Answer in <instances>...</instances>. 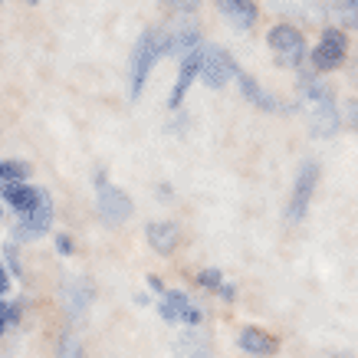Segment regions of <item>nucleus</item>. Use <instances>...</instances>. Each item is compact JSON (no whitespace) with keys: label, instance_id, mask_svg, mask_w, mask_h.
Instances as JSON below:
<instances>
[{"label":"nucleus","instance_id":"f257e3e1","mask_svg":"<svg viewBox=\"0 0 358 358\" xmlns=\"http://www.w3.org/2000/svg\"><path fill=\"white\" fill-rule=\"evenodd\" d=\"M299 89H303V106L309 112L313 131L319 138H332L338 131V109H336V99H332V89L315 76H303Z\"/></svg>","mask_w":358,"mask_h":358},{"label":"nucleus","instance_id":"f03ea898","mask_svg":"<svg viewBox=\"0 0 358 358\" xmlns=\"http://www.w3.org/2000/svg\"><path fill=\"white\" fill-rule=\"evenodd\" d=\"M162 53H164V36H162V30H145L138 40H135L131 63H129V92H131V99L141 96L145 79H148L155 59H158Z\"/></svg>","mask_w":358,"mask_h":358},{"label":"nucleus","instance_id":"7ed1b4c3","mask_svg":"<svg viewBox=\"0 0 358 358\" xmlns=\"http://www.w3.org/2000/svg\"><path fill=\"white\" fill-rule=\"evenodd\" d=\"M266 43H270L273 56L280 66H299L306 56V40L303 33L289 27V23H276L270 33H266Z\"/></svg>","mask_w":358,"mask_h":358},{"label":"nucleus","instance_id":"20e7f679","mask_svg":"<svg viewBox=\"0 0 358 358\" xmlns=\"http://www.w3.org/2000/svg\"><path fill=\"white\" fill-rule=\"evenodd\" d=\"M197 76L207 83V89H224L230 79L237 76V63L220 46H201V69H197Z\"/></svg>","mask_w":358,"mask_h":358},{"label":"nucleus","instance_id":"39448f33","mask_svg":"<svg viewBox=\"0 0 358 358\" xmlns=\"http://www.w3.org/2000/svg\"><path fill=\"white\" fill-rule=\"evenodd\" d=\"M50 220H53V201H50V191L36 187V201H33L27 210L20 214V227H17V237L23 240H36L50 230Z\"/></svg>","mask_w":358,"mask_h":358},{"label":"nucleus","instance_id":"423d86ee","mask_svg":"<svg viewBox=\"0 0 358 358\" xmlns=\"http://www.w3.org/2000/svg\"><path fill=\"white\" fill-rule=\"evenodd\" d=\"M315 185H319V164L315 162H306L303 171L296 174V187H293V197H289V204H286V217L299 224L306 217V210H309V201L315 194Z\"/></svg>","mask_w":358,"mask_h":358},{"label":"nucleus","instance_id":"0eeeda50","mask_svg":"<svg viewBox=\"0 0 358 358\" xmlns=\"http://www.w3.org/2000/svg\"><path fill=\"white\" fill-rule=\"evenodd\" d=\"M99 214H102V220L112 224V227H119L122 220H129V214H131L129 194H125L122 187L102 181V178H99Z\"/></svg>","mask_w":358,"mask_h":358},{"label":"nucleus","instance_id":"6e6552de","mask_svg":"<svg viewBox=\"0 0 358 358\" xmlns=\"http://www.w3.org/2000/svg\"><path fill=\"white\" fill-rule=\"evenodd\" d=\"M342 59H345V33L332 27L322 33L319 46L313 50V63L315 69H336V66H342Z\"/></svg>","mask_w":358,"mask_h":358},{"label":"nucleus","instance_id":"1a4fd4ad","mask_svg":"<svg viewBox=\"0 0 358 358\" xmlns=\"http://www.w3.org/2000/svg\"><path fill=\"white\" fill-rule=\"evenodd\" d=\"M158 313L168 319V322H181V326H201V309H197L185 293H164V299L158 303Z\"/></svg>","mask_w":358,"mask_h":358},{"label":"nucleus","instance_id":"9d476101","mask_svg":"<svg viewBox=\"0 0 358 358\" xmlns=\"http://www.w3.org/2000/svg\"><path fill=\"white\" fill-rule=\"evenodd\" d=\"M197 69H201V46H197V50H191V53L181 59V69H178V79H174L171 99H168V106H171V109H178V106H181V99L187 96L191 83L197 79Z\"/></svg>","mask_w":358,"mask_h":358},{"label":"nucleus","instance_id":"9b49d317","mask_svg":"<svg viewBox=\"0 0 358 358\" xmlns=\"http://www.w3.org/2000/svg\"><path fill=\"white\" fill-rule=\"evenodd\" d=\"M217 10L224 13V20L234 23L237 30H247L257 23V3L253 0H217Z\"/></svg>","mask_w":358,"mask_h":358},{"label":"nucleus","instance_id":"f8f14e48","mask_svg":"<svg viewBox=\"0 0 358 358\" xmlns=\"http://www.w3.org/2000/svg\"><path fill=\"white\" fill-rule=\"evenodd\" d=\"M145 237H148L152 250H158V253H164V257H168V253H174V247H178L181 230H178V224H171V220H162V224H148Z\"/></svg>","mask_w":358,"mask_h":358},{"label":"nucleus","instance_id":"ddd939ff","mask_svg":"<svg viewBox=\"0 0 358 358\" xmlns=\"http://www.w3.org/2000/svg\"><path fill=\"white\" fill-rule=\"evenodd\" d=\"M240 348H243L247 355H276L280 342H276L270 332L250 326V329H243V332H240Z\"/></svg>","mask_w":358,"mask_h":358},{"label":"nucleus","instance_id":"4468645a","mask_svg":"<svg viewBox=\"0 0 358 358\" xmlns=\"http://www.w3.org/2000/svg\"><path fill=\"white\" fill-rule=\"evenodd\" d=\"M178 358H210V338H204L201 332H185L174 342Z\"/></svg>","mask_w":358,"mask_h":358},{"label":"nucleus","instance_id":"2eb2a0df","mask_svg":"<svg viewBox=\"0 0 358 358\" xmlns=\"http://www.w3.org/2000/svg\"><path fill=\"white\" fill-rule=\"evenodd\" d=\"M237 79H240V89H243V96H247L253 106H260L263 112H273V109H276V99H273L270 92H266V89H263L253 76H247V73H240V69H237Z\"/></svg>","mask_w":358,"mask_h":358},{"label":"nucleus","instance_id":"dca6fc26","mask_svg":"<svg viewBox=\"0 0 358 358\" xmlns=\"http://www.w3.org/2000/svg\"><path fill=\"white\" fill-rule=\"evenodd\" d=\"M0 197L7 201V204L13 207V210H27V207L36 201V187H30V185H23V181H13V185H3L0 187Z\"/></svg>","mask_w":358,"mask_h":358},{"label":"nucleus","instance_id":"f3484780","mask_svg":"<svg viewBox=\"0 0 358 358\" xmlns=\"http://www.w3.org/2000/svg\"><path fill=\"white\" fill-rule=\"evenodd\" d=\"M197 50V30H178L171 40H164V53H191Z\"/></svg>","mask_w":358,"mask_h":358},{"label":"nucleus","instance_id":"a211bd4d","mask_svg":"<svg viewBox=\"0 0 358 358\" xmlns=\"http://www.w3.org/2000/svg\"><path fill=\"white\" fill-rule=\"evenodd\" d=\"M27 174H30V164H23V162H0V181H7V185L23 181Z\"/></svg>","mask_w":358,"mask_h":358},{"label":"nucleus","instance_id":"6ab92c4d","mask_svg":"<svg viewBox=\"0 0 358 358\" xmlns=\"http://www.w3.org/2000/svg\"><path fill=\"white\" fill-rule=\"evenodd\" d=\"M59 358H86L83 355V342L76 336H66L63 348H59Z\"/></svg>","mask_w":358,"mask_h":358},{"label":"nucleus","instance_id":"aec40b11","mask_svg":"<svg viewBox=\"0 0 358 358\" xmlns=\"http://www.w3.org/2000/svg\"><path fill=\"white\" fill-rule=\"evenodd\" d=\"M197 282H201L204 289H217L220 286V270H204L201 276H197Z\"/></svg>","mask_w":358,"mask_h":358},{"label":"nucleus","instance_id":"412c9836","mask_svg":"<svg viewBox=\"0 0 358 358\" xmlns=\"http://www.w3.org/2000/svg\"><path fill=\"white\" fill-rule=\"evenodd\" d=\"M342 20L355 27V0H342Z\"/></svg>","mask_w":358,"mask_h":358},{"label":"nucleus","instance_id":"4be33fe9","mask_svg":"<svg viewBox=\"0 0 358 358\" xmlns=\"http://www.w3.org/2000/svg\"><path fill=\"white\" fill-rule=\"evenodd\" d=\"M56 247H59V253H63V257H69V253H73V240L66 237V234H59V237H56Z\"/></svg>","mask_w":358,"mask_h":358},{"label":"nucleus","instance_id":"5701e85b","mask_svg":"<svg viewBox=\"0 0 358 358\" xmlns=\"http://www.w3.org/2000/svg\"><path fill=\"white\" fill-rule=\"evenodd\" d=\"M10 289V276H7V270H3V263H0V296Z\"/></svg>","mask_w":358,"mask_h":358},{"label":"nucleus","instance_id":"b1692460","mask_svg":"<svg viewBox=\"0 0 358 358\" xmlns=\"http://www.w3.org/2000/svg\"><path fill=\"white\" fill-rule=\"evenodd\" d=\"M217 289H220V296H224V299H234V286H224V282H220Z\"/></svg>","mask_w":358,"mask_h":358},{"label":"nucleus","instance_id":"393cba45","mask_svg":"<svg viewBox=\"0 0 358 358\" xmlns=\"http://www.w3.org/2000/svg\"><path fill=\"white\" fill-rule=\"evenodd\" d=\"M174 3H181V7H194L197 0H174Z\"/></svg>","mask_w":358,"mask_h":358},{"label":"nucleus","instance_id":"a878e982","mask_svg":"<svg viewBox=\"0 0 358 358\" xmlns=\"http://www.w3.org/2000/svg\"><path fill=\"white\" fill-rule=\"evenodd\" d=\"M0 332H3V319H0Z\"/></svg>","mask_w":358,"mask_h":358},{"label":"nucleus","instance_id":"bb28decb","mask_svg":"<svg viewBox=\"0 0 358 358\" xmlns=\"http://www.w3.org/2000/svg\"><path fill=\"white\" fill-rule=\"evenodd\" d=\"M0 3H3V0H0Z\"/></svg>","mask_w":358,"mask_h":358}]
</instances>
